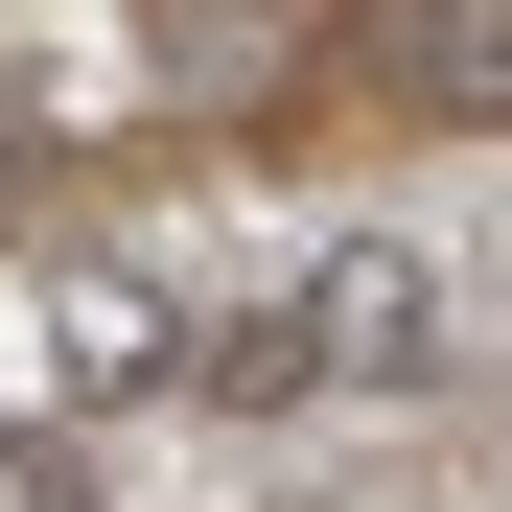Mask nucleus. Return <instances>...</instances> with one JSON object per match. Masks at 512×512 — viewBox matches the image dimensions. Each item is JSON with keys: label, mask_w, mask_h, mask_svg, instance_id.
<instances>
[{"label": "nucleus", "mask_w": 512, "mask_h": 512, "mask_svg": "<svg viewBox=\"0 0 512 512\" xmlns=\"http://www.w3.org/2000/svg\"><path fill=\"white\" fill-rule=\"evenodd\" d=\"M0 512H94V443H47V419H0Z\"/></svg>", "instance_id": "f03ea898"}, {"label": "nucleus", "mask_w": 512, "mask_h": 512, "mask_svg": "<svg viewBox=\"0 0 512 512\" xmlns=\"http://www.w3.org/2000/svg\"><path fill=\"white\" fill-rule=\"evenodd\" d=\"M419 326H443V303H419V256H326L303 303H233L187 373H210V396H326V373H419Z\"/></svg>", "instance_id": "f257e3e1"}, {"label": "nucleus", "mask_w": 512, "mask_h": 512, "mask_svg": "<svg viewBox=\"0 0 512 512\" xmlns=\"http://www.w3.org/2000/svg\"><path fill=\"white\" fill-rule=\"evenodd\" d=\"M419 70H443V94H512V24H443Z\"/></svg>", "instance_id": "7ed1b4c3"}]
</instances>
